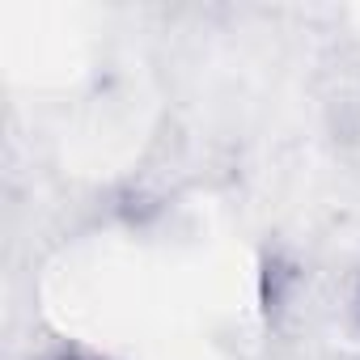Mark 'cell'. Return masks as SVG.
I'll list each match as a JSON object with an SVG mask.
<instances>
[{
	"instance_id": "obj_1",
	"label": "cell",
	"mask_w": 360,
	"mask_h": 360,
	"mask_svg": "<svg viewBox=\"0 0 360 360\" xmlns=\"http://www.w3.org/2000/svg\"><path fill=\"white\" fill-rule=\"evenodd\" d=\"M43 360H106V356L85 352V347H60V352H51V356H43Z\"/></svg>"
}]
</instances>
